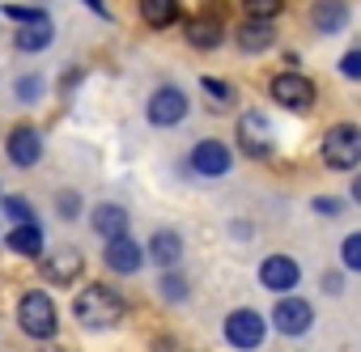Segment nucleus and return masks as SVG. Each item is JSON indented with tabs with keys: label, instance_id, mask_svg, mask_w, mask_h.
Returning <instances> with one entry per match:
<instances>
[{
	"label": "nucleus",
	"instance_id": "26",
	"mask_svg": "<svg viewBox=\"0 0 361 352\" xmlns=\"http://www.w3.org/2000/svg\"><path fill=\"white\" fill-rule=\"evenodd\" d=\"M0 208L9 213V221H13V225H30V221H35V208H30L22 196H5V204H0Z\"/></svg>",
	"mask_w": 361,
	"mask_h": 352
},
{
	"label": "nucleus",
	"instance_id": "3",
	"mask_svg": "<svg viewBox=\"0 0 361 352\" xmlns=\"http://www.w3.org/2000/svg\"><path fill=\"white\" fill-rule=\"evenodd\" d=\"M319 157L331 165V170H357L361 161V127L357 123H336L327 127L323 144H319Z\"/></svg>",
	"mask_w": 361,
	"mask_h": 352
},
{
	"label": "nucleus",
	"instance_id": "19",
	"mask_svg": "<svg viewBox=\"0 0 361 352\" xmlns=\"http://www.w3.org/2000/svg\"><path fill=\"white\" fill-rule=\"evenodd\" d=\"M51 39H56V26H51V18H43V22L18 26L13 47H18V51H43V47H51Z\"/></svg>",
	"mask_w": 361,
	"mask_h": 352
},
{
	"label": "nucleus",
	"instance_id": "14",
	"mask_svg": "<svg viewBox=\"0 0 361 352\" xmlns=\"http://www.w3.org/2000/svg\"><path fill=\"white\" fill-rule=\"evenodd\" d=\"M310 26H314L323 39L340 34V30L348 26V5H344V0H314V5H310Z\"/></svg>",
	"mask_w": 361,
	"mask_h": 352
},
{
	"label": "nucleus",
	"instance_id": "2",
	"mask_svg": "<svg viewBox=\"0 0 361 352\" xmlns=\"http://www.w3.org/2000/svg\"><path fill=\"white\" fill-rule=\"evenodd\" d=\"M18 327H22L30 339H56V331H60V314H56L51 293H43V289L22 293V297H18Z\"/></svg>",
	"mask_w": 361,
	"mask_h": 352
},
{
	"label": "nucleus",
	"instance_id": "24",
	"mask_svg": "<svg viewBox=\"0 0 361 352\" xmlns=\"http://www.w3.org/2000/svg\"><path fill=\"white\" fill-rule=\"evenodd\" d=\"M43 89H47V81H43L39 73H26V77H18V85H13V94H18L26 106H35V102L43 98Z\"/></svg>",
	"mask_w": 361,
	"mask_h": 352
},
{
	"label": "nucleus",
	"instance_id": "28",
	"mask_svg": "<svg viewBox=\"0 0 361 352\" xmlns=\"http://www.w3.org/2000/svg\"><path fill=\"white\" fill-rule=\"evenodd\" d=\"M5 18L18 22V26H30V22H43L47 13L43 9H30V5H18V0H13V5H5Z\"/></svg>",
	"mask_w": 361,
	"mask_h": 352
},
{
	"label": "nucleus",
	"instance_id": "6",
	"mask_svg": "<svg viewBox=\"0 0 361 352\" xmlns=\"http://www.w3.org/2000/svg\"><path fill=\"white\" fill-rule=\"evenodd\" d=\"M221 26H226V0H209L196 18H188V43L200 51H213L221 47Z\"/></svg>",
	"mask_w": 361,
	"mask_h": 352
},
{
	"label": "nucleus",
	"instance_id": "23",
	"mask_svg": "<svg viewBox=\"0 0 361 352\" xmlns=\"http://www.w3.org/2000/svg\"><path fill=\"white\" fill-rule=\"evenodd\" d=\"M157 289H161V297H166L170 306H178V301H188V297H192V284H188L183 276H178V272H166Z\"/></svg>",
	"mask_w": 361,
	"mask_h": 352
},
{
	"label": "nucleus",
	"instance_id": "8",
	"mask_svg": "<svg viewBox=\"0 0 361 352\" xmlns=\"http://www.w3.org/2000/svg\"><path fill=\"white\" fill-rule=\"evenodd\" d=\"M272 98H276V106H285V111H310L314 106V81L310 77H302V73H281V77H272Z\"/></svg>",
	"mask_w": 361,
	"mask_h": 352
},
{
	"label": "nucleus",
	"instance_id": "17",
	"mask_svg": "<svg viewBox=\"0 0 361 352\" xmlns=\"http://www.w3.org/2000/svg\"><path fill=\"white\" fill-rule=\"evenodd\" d=\"M102 263H106L111 272H119V276H132V272H140V246L132 242V234H123V238L106 242V251H102Z\"/></svg>",
	"mask_w": 361,
	"mask_h": 352
},
{
	"label": "nucleus",
	"instance_id": "11",
	"mask_svg": "<svg viewBox=\"0 0 361 352\" xmlns=\"http://www.w3.org/2000/svg\"><path fill=\"white\" fill-rule=\"evenodd\" d=\"M272 327L281 335H306L314 327V306L306 297H281L272 310Z\"/></svg>",
	"mask_w": 361,
	"mask_h": 352
},
{
	"label": "nucleus",
	"instance_id": "21",
	"mask_svg": "<svg viewBox=\"0 0 361 352\" xmlns=\"http://www.w3.org/2000/svg\"><path fill=\"white\" fill-rule=\"evenodd\" d=\"M276 43V26L272 22H247L238 26V47L243 51H268Z\"/></svg>",
	"mask_w": 361,
	"mask_h": 352
},
{
	"label": "nucleus",
	"instance_id": "20",
	"mask_svg": "<svg viewBox=\"0 0 361 352\" xmlns=\"http://www.w3.org/2000/svg\"><path fill=\"white\" fill-rule=\"evenodd\" d=\"M140 22L153 30H170L178 22V0H140Z\"/></svg>",
	"mask_w": 361,
	"mask_h": 352
},
{
	"label": "nucleus",
	"instance_id": "1",
	"mask_svg": "<svg viewBox=\"0 0 361 352\" xmlns=\"http://www.w3.org/2000/svg\"><path fill=\"white\" fill-rule=\"evenodd\" d=\"M73 318H77L85 331H111V327L123 318V297H119L111 284H85V289L73 297Z\"/></svg>",
	"mask_w": 361,
	"mask_h": 352
},
{
	"label": "nucleus",
	"instance_id": "18",
	"mask_svg": "<svg viewBox=\"0 0 361 352\" xmlns=\"http://www.w3.org/2000/svg\"><path fill=\"white\" fill-rule=\"evenodd\" d=\"M5 246H9L13 255H22V259H39V255H43V230H39V221L13 225L9 238H5Z\"/></svg>",
	"mask_w": 361,
	"mask_h": 352
},
{
	"label": "nucleus",
	"instance_id": "25",
	"mask_svg": "<svg viewBox=\"0 0 361 352\" xmlns=\"http://www.w3.org/2000/svg\"><path fill=\"white\" fill-rule=\"evenodd\" d=\"M243 9H247V22H272L285 9V0H243Z\"/></svg>",
	"mask_w": 361,
	"mask_h": 352
},
{
	"label": "nucleus",
	"instance_id": "7",
	"mask_svg": "<svg viewBox=\"0 0 361 352\" xmlns=\"http://www.w3.org/2000/svg\"><path fill=\"white\" fill-rule=\"evenodd\" d=\"M145 119H149L153 127H174V123H183V119H188V94L174 89V85L153 89L149 102H145Z\"/></svg>",
	"mask_w": 361,
	"mask_h": 352
},
{
	"label": "nucleus",
	"instance_id": "5",
	"mask_svg": "<svg viewBox=\"0 0 361 352\" xmlns=\"http://www.w3.org/2000/svg\"><path fill=\"white\" fill-rule=\"evenodd\" d=\"M238 149H243L247 157H255V161L276 157V136H272V123H268L264 111H247V115L238 119Z\"/></svg>",
	"mask_w": 361,
	"mask_h": 352
},
{
	"label": "nucleus",
	"instance_id": "31",
	"mask_svg": "<svg viewBox=\"0 0 361 352\" xmlns=\"http://www.w3.org/2000/svg\"><path fill=\"white\" fill-rule=\"evenodd\" d=\"M314 213H323V217H336V213H340V204H336V200H323V196H319V200H314Z\"/></svg>",
	"mask_w": 361,
	"mask_h": 352
},
{
	"label": "nucleus",
	"instance_id": "30",
	"mask_svg": "<svg viewBox=\"0 0 361 352\" xmlns=\"http://www.w3.org/2000/svg\"><path fill=\"white\" fill-rule=\"evenodd\" d=\"M56 213H60L64 221H73V217L81 213V196H77V191H60V200H56Z\"/></svg>",
	"mask_w": 361,
	"mask_h": 352
},
{
	"label": "nucleus",
	"instance_id": "29",
	"mask_svg": "<svg viewBox=\"0 0 361 352\" xmlns=\"http://www.w3.org/2000/svg\"><path fill=\"white\" fill-rule=\"evenodd\" d=\"M340 77L361 81V47H348V51H344V60H340Z\"/></svg>",
	"mask_w": 361,
	"mask_h": 352
},
{
	"label": "nucleus",
	"instance_id": "34",
	"mask_svg": "<svg viewBox=\"0 0 361 352\" xmlns=\"http://www.w3.org/2000/svg\"><path fill=\"white\" fill-rule=\"evenodd\" d=\"M85 5H90L94 13H102V18H106V5H102V0H85Z\"/></svg>",
	"mask_w": 361,
	"mask_h": 352
},
{
	"label": "nucleus",
	"instance_id": "15",
	"mask_svg": "<svg viewBox=\"0 0 361 352\" xmlns=\"http://www.w3.org/2000/svg\"><path fill=\"white\" fill-rule=\"evenodd\" d=\"M149 259L161 272H174L178 263H183V238H178V230H157L149 238Z\"/></svg>",
	"mask_w": 361,
	"mask_h": 352
},
{
	"label": "nucleus",
	"instance_id": "27",
	"mask_svg": "<svg viewBox=\"0 0 361 352\" xmlns=\"http://www.w3.org/2000/svg\"><path fill=\"white\" fill-rule=\"evenodd\" d=\"M340 263H344L348 272H361V234H348V238L340 242Z\"/></svg>",
	"mask_w": 361,
	"mask_h": 352
},
{
	"label": "nucleus",
	"instance_id": "22",
	"mask_svg": "<svg viewBox=\"0 0 361 352\" xmlns=\"http://www.w3.org/2000/svg\"><path fill=\"white\" fill-rule=\"evenodd\" d=\"M200 89H204V94H209V102H213V106H221V111H226V106H234V98H238V94H234V81H221V77H200Z\"/></svg>",
	"mask_w": 361,
	"mask_h": 352
},
{
	"label": "nucleus",
	"instance_id": "9",
	"mask_svg": "<svg viewBox=\"0 0 361 352\" xmlns=\"http://www.w3.org/2000/svg\"><path fill=\"white\" fill-rule=\"evenodd\" d=\"M5 153H9V161H13L18 170H35V165L43 161V136H39V127H35V123H18V127L5 136Z\"/></svg>",
	"mask_w": 361,
	"mask_h": 352
},
{
	"label": "nucleus",
	"instance_id": "32",
	"mask_svg": "<svg viewBox=\"0 0 361 352\" xmlns=\"http://www.w3.org/2000/svg\"><path fill=\"white\" fill-rule=\"evenodd\" d=\"M323 289H327V293H340V276H336V272H331V276H323Z\"/></svg>",
	"mask_w": 361,
	"mask_h": 352
},
{
	"label": "nucleus",
	"instance_id": "33",
	"mask_svg": "<svg viewBox=\"0 0 361 352\" xmlns=\"http://www.w3.org/2000/svg\"><path fill=\"white\" fill-rule=\"evenodd\" d=\"M348 196H353V200L361 204V174H357V179H353V191H348Z\"/></svg>",
	"mask_w": 361,
	"mask_h": 352
},
{
	"label": "nucleus",
	"instance_id": "16",
	"mask_svg": "<svg viewBox=\"0 0 361 352\" xmlns=\"http://www.w3.org/2000/svg\"><path fill=\"white\" fill-rule=\"evenodd\" d=\"M90 230H94L98 238H106V242L123 238V234H128V208H119V204H94Z\"/></svg>",
	"mask_w": 361,
	"mask_h": 352
},
{
	"label": "nucleus",
	"instance_id": "4",
	"mask_svg": "<svg viewBox=\"0 0 361 352\" xmlns=\"http://www.w3.org/2000/svg\"><path fill=\"white\" fill-rule=\"evenodd\" d=\"M221 331H226V344L238 348V352H255V348H264V339H268V322H264V314L251 310V306L226 314V327H221Z\"/></svg>",
	"mask_w": 361,
	"mask_h": 352
},
{
	"label": "nucleus",
	"instance_id": "12",
	"mask_svg": "<svg viewBox=\"0 0 361 352\" xmlns=\"http://www.w3.org/2000/svg\"><path fill=\"white\" fill-rule=\"evenodd\" d=\"M298 280H302V268H298L293 255H268L259 263V284L272 289V293H293Z\"/></svg>",
	"mask_w": 361,
	"mask_h": 352
},
{
	"label": "nucleus",
	"instance_id": "13",
	"mask_svg": "<svg viewBox=\"0 0 361 352\" xmlns=\"http://www.w3.org/2000/svg\"><path fill=\"white\" fill-rule=\"evenodd\" d=\"M81 251H73V246H64V251H51L43 263H39V272H43V280H51V284H73L77 276H81Z\"/></svg>",
	"mask_w": 361,
	"mask_h": 352
},
{
	"label": "nucleus",
	"instance_id": "10",
	"mask_svg": "<svg viewBox=\"0 0 361 352\" xmlns=\"http://www.w3.org/2000/svg\"><path fill=\"white\" fill-rule=\"evenodd\" d=\"M188 165L196 174H204V179H221V174L234 170V153L226 140H200L192 153H188Z\"/></svg>",
	"mask_w": 361,
	"mask_h": 352
}]
</instances>
